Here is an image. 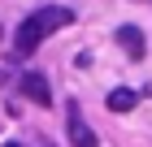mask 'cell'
Listing matches in <instances>:
<instances>
[{
	"label": "cell",
	"instance_id": "cell-1",
	"mask_svg": "<svg viewBox=\"0 0 152 147\" xmlns=\"http://www.w3.org/2000/svg\"><path fill=\"white\" fill-rule=\"evenodd\" d=\"M70 22H74V9H65V4H44V9H35L31 17H22V26L13 35V48H18L22 56H31L48 35H57L61 26H70Z\"/></svg>",
	"mask_w": 152,
	"mask_h": 147
},
{
	"label": "cell",
	"instance_id": "cell-5",
	"mask_svg": "<svg viewBox=\"0 0 152 147\" xmlns=\"http://www.w3.org/2000/svg\"><path fill=\"white\" fill-rule=\"evenodd\" d=\"M135 104H139V91H130V87L109 91V113H130Z\"/></svg>",
	"mask_w": 152,
	"mask_h": 147
},
{
	"label": "cell",
	"instance_id": "cell-3",
	"mask_svg": "<svg viewBox=\"0 0 152 147\" xmlns=\"http://www.w3.org/2000/svg\"><path fill=\"white\" fill-rule=\"evenodd\" d=\"M22 95H26L31 104H39V108H48V104H52L48 78H44V74H35V69H31V74H22Z\"/></svg>",
	"mask_w": 152,
	"mask_h": 147
},
{
	"label": "cell",
	"instance_id": "cell-2",
	"mask_svg": "<svg viewBox=\"0 0 152 147\" xmlns=\"http://www.w3.org/2000/svg\"><path fill=\"white\" fill-rule=\"evenodd\" d=\"M65 134H70V147H100L96 143V130L87 125V117H83L78 104H65Z\"/></svg>",
	"mask_w": 152,
	"mask_h": 147
},
{
	"label": "cell",
	"instance_id": "cell-4",
	"mask_svg": "<svg viewBox=\"0 0 152 147\" xmlns=\"http://www.w3.org/2000/svg\"><path fill=\"white\" fill-rule=\"evenodd\" d=\"M117 43H122V52H126L130 61L143 56V30L139 26H122V30H117Z\"/></svg>",
	"mask_w": 152,
	"mask_h": 147
},
{
	"label": "cell",
	"instance_id": "cell-6",
	"mask_svg": "<svg viewBox=\"0 0 152 147\" xmlns=\"http://www.w3.org/2000/svg\"><path fill=\"white\" fill-rule=\"evenodd\" d=\"M9 147H22V143H9Z\"/></svg>",
	"mask_w": 152,
	"mask_h": 147
}]
</instances>
